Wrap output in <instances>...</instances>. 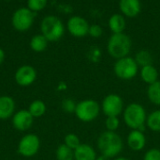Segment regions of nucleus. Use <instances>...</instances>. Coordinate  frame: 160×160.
<instances>
[{"label": "nucleus", "instance_id": "bb28decb", "mask_svg": "<svg viewBox=\"0 0 160 160\" xmlns=\"http://www.w3.org/2000/svg\"><path fill=\"white\" fill-rule=\"evenodd\" d=\"M105 126L107 131L115 132L116 129L119 127V119L118 117H107L105 121Z\"/></svg>", "mask_w": 160, "mask_h": 160}, {"label": "nucleus", "instance_id": "39448f33", "mask_svg": "<svg viewBox=\"0 0 160 160\" xmlns=\"http://www.w3.org/2000/svg\"><path fill=\"white\" fill-rule=\"evenodd\" d=\"M114 73L117 77L123 80H129L136 76L138 73V64L135 59L129 57H126L117 61L113 67Z\"/></svg>", "mask_w": 160, "mask_h": 160}, {"label": "nucleus", "instance_id": "7ed1b4c3", "mask_svg": "<svg viewBox=\"0 0 160 160\" xmlns=\"http://www.w3.org/2000/svg\"><path fill=\"white\" fill-rule=\"evenodd\" d=\"M107 48L112 58L116 59L126 58L131 49V40L124 33L112 34L108 41Z\"/></svg>", "mask_w": 160, "mask_h": 160}, {"label": "nucleus", "instance_id": "412c9836", "mask_svg": "<svg viewBox=\"0 0 160 160\" xmlns=\"http://www.w3.org/2000/svg\"><path fill=\"white\" fill-rule=\"evenodd\" d=\"M28 111L34 118H38V117H41L42 115H44V113L46 111V106L42 101L36 100L31 103Z\"/></svg>", "mask_w": 160, "mask_h": 160}, {"label": "nucleus", "instance_id": "473e14b6", "mask_svg": "<svg viewBox=\"0 0 160 160\" xmlns=\"http://www.w3.org/2000/svg\"><path fill=\"white\" fill-rule=\"evenodd\" d=\"M114 160H129L128 158H127V157H118V158H116V159Z\"/></svg>", "mask_w": 160, "mask_h": 160}, {"label": "nucleus", "instance_id": "393cba45", "mask_svg": "<svg viewBox=\"0 0 160 160\" xmlns=\"http://www.w3.org/2000/svg\"><path fill=\"white\" fill-rule=\"evenodd\" d=\"M47 5V0H27V8L33 11L38 12L42 10Z\"/></svg>", "mask_w": 160, "mask_h": 160}, {"label": "nucleus", "instance_id": "5701e85b", "mask_svg": "<svg viewBox=\"0 0 160 160\" xmlns=\"http://www.w3.org/2000/svg\"><path fill=\"white\" fill-rule=\"evenodd\" d=\"M147 126L154 132H160V110L152 112L146 119Z\"/></svg>", "mask_w": 160, "mask_h": 160}, {"label": "nucleus", "instance_id": "9b49d317", "mask_svg": "<svg viewBox=\"0 0 160 160\" xmlns=\"http://www.w3.org/2000/svg\"><path fill=\"white\" fill-rule=\"evenodd\" d=\"M37 77L36 70L29 65H23L20 67L15 74V80L18 85L26 87L31 85Z\"/></svg>", "mask_w": 160, "mask_h": 160}, {"label": "nucleus", "instance_id": "6e6552de", "mask_svg": "<svg viewBox=\"0 0 160 160\" xmlns=\"http://www.w3.org/2000/svg\"><path fill=\"white\" fill-rule=\"evenodd\" d=\"M102 111L107 117H118L124 108L123 99L117 94H109L103 99Z\"/></svg>", "mask_w": 160, "mask_h": 160}, {"label": "nucleus", "instance_id": "ddd939ff", "mask_svg": "<svg viewBox=\"0 0 160 160\" xmlns=\"http://www.w3.org/2000/svg\"><path fill=\"white\" fill-rule=\"evenodd\" d=\"M146 139L143 132L140 130H132L128 136V145L132 151H141L144 148Z\"/></svg>", "mask_w": 160, "mask_h": 160}, {"label": "nucleus", "instance_id": "20e7f679", "mask_svg": "<svg viewBox=\"0 0 160 160\" xmlns=\"http://www.w3.org/2000/svg\"><path fill=\"white\" fill-rule=\"evenodd\" d=\"M40 30L41 34L48 40V41H56L64 35L65 27L58 17L48 15L42 19L40 23Z\"/></svg>", "mask_w": 160, "mask_h": 160}, {"label": "nucleus", "instance_id": "b1692460", "mask_svg": "<svg viewBox=\"0 0 160 160\" xmlns=\"http://www.w3.org/2000/svg\"><path fill=\"white\" fill-rule=\"evenodd\" d=\"M56 158L57 160H73L74 151L66 144H61L56 150Z\"/></svg>", "mask_w": 160, "mask_h": 160}, {"label": "nucleus", "instance_id": "cd10ccee", "mask_svg": "<svg viewBox=\"0 0 160 160\" xmlns=\"http://www.w3.org/2000/svg\"><path fill=\"white\" fill-rule=\"evenodd\" d=\"M76 104L74 103L73 100L71 99H66L63 101L62 103V108L63 109L66 111V112H68V113H72V112H75V109H76Z\"/></svg>", "mask_w": 160, "mask_h": 160}, {"label": "nucleus", "instance_id": "c756f323", "mask_svg": "<svg viewBox=\"0 0 160 160\" xmlns=\"http://www.w3.org/2000/svg\"><path fill=\"white\" fill-rule=\"evenodd\" d=\"M88 34L94 38H98L102 35V28L98 25H92L89 27V32Z\"/></svg>", "mask_w": 160, "mask_h": 160}, {"label": "nucleus", "instance_id": "c85d7f7f", "mask_svg": "<svg viewBox=\"0 0 160 160\" xmlns=\"http://www.w3.org/2000/svg\"><path fill=\"white\" fill-rule=\"evenodd\" d=\"M143 160H160V150L156 148L149 150L145 154Z\"/></svg>", "mask_w": 160, "mask_h": 160}, {"label": "nucleus", "instance_id": "a878e982", "mask_svg": "<svg viewBox=\"0 0 160 160\" xmlns=\"http://www.w3.org/2000/svg\"><path fill=\"white\" fill-rule=\"evenodd\" d=\"M65 144L74 151L81 145V142H80V139L78 138V136L71 133V134H68L65 137Z\"/></svg>", "mask_w": 160, "mask_h": 160}, {"label": "nucleus", "instance_id": "9d476101", "mask_svg": "<svg viewBox=\"0 0 160 160\" xmlns=\"http://www.w3.org/2000/svg\"><path fill=\"white\" fill-rule=\"evenodd\" d=\"M68 32L77 38L84 37L89 32V24L87 21L81 16H72L68 21Z\"/></svg>", "mask_w": 160, "mask_h": 160}, {"label": "nucleus", "instance_id": "2eb2a0df", "mask_svg": "<svg viewBox=\"0 0 160 160\" xmlns=\"http://www.w3.org/2000/svg\"><path fill=\"white\" fill-rule=\"evenodd\" d=\"M15 109L14 100L9 96L0 97V120H5L12 116Z\"/></svg>", "mask_w": 160, "mask_h": 160}, {"label": "nucleus", "instance_id": "4be33fe9", "mask_svg": "<svg viewBox=\"0 0 160 160\" xmlns=\"http://www.w3.org/2000/svg\"><path fill=\"white\" fill-rule=\"evenodd\" d=\"M134 59H135L136 63L138 64V66L140 65V66H142V68L144 66L152 65V62H153L152 55L146 50H142V51L138 52Z\"/></svg>", "mask_w": 160, "mask_h": 160}, {"label": "nucleus", "instance_id": "6ab92c4d", "mask_svg": "<svg viewBox=\"0 0 160 160\" xmlns=\"http://www.w3.org/2000/svg\"><path fill=\"white\" fill-rule=\"evenodd\" d=\"M48 45V40L42 35H35L30 41V46L33 51L35 52H42L47 48Z\"/></svg>", "mask_w": 160, "mask_h": 160}, {"label": "nucleus", "instance_id": "f3484780", "mask_svg": "<svg viewBox=\"0 0 160 160\" xmlns=\"http://www.w3.org/2000/svg\"><path fill=\"white\" fill-rule=\"evenodd\" d=\"M141 77L143 80V82L151 85L158 81V70L153 65L144 66L141 70Z\"/></svg>", "mask_w": 160, "mask_h": 160}, {"label": "nucleus", "instance_id": "0eeeda50", "mask_svg": "<svg viewBox=\"0 0 160 160\" xmlns=\"http://www.w3.org/2000/svg\"><path fill=\"white\" fill-rule=\"evenodd\" d=\"M35 18V12L31 11L27 7L20 8L14 11L11 17L12 26L18 31H26L28 30L33 23Z\"/></svg>", "mask_w": 160, "mask_h": 160}, {"label": "nucleus", "instance_id": "2f4dec72", "mask_svg": "<svg viewBox=\"0 0 160 160\" xmlns=\"http://www.w3.org/2000/svg\"><path fill=\"white\" fill-rule=\"evenodd\" d=\"M96 160H111V158H109V157H105V156H100V157H97V159Z\"/></svg>", "mask_w": 160, "mask_h": 160}, {"label": "nucleus", "instance_id": "aec40b11", "mask_svg": "<svg viewBox=\"0 0 160 160\" xmlns=\"http://www.w3.org/2000/svg\"><path fill=\"white\" fill-rule=\"evenodd\" d=\"M147 95L151 103L160 106V81H157L149 85L147 90Z\"/></svg>", "mask_w": 160, "mask_h": 160}, {"label": "nucleus", "instance_id": "f8f14e48", "mask_svg": "<svg viewBox=\"0 0 160 160\" xmlns=\"http://www.w3.org/2000/svg\"><path fill=\"white\" fill-rule=\"evenodd\" d=\"M33 116L28 110H20L14 114L12 118L13 126L19 131H25L29 129L33 124Z\"/></svg>", "mask_w": 160, "mask_h": 160}, {"label": "nucleus", "instance_id": "423d86ee", "mask_svg": "<svg viewBox=\"0 0 160 160\" xmlns=\"http://www.w3.org/2000/svg\"><path fill=\"white\" fill-rule=\"evenodd\" d=\"M100 107L94 100H84L76 106L75 114L82 122L89 123L94 121L99 114Z\"/></svg>", "mask_w": 160, "mask_h": 160}, {"label": "nucleus", "instance_id": "a211bd4d", "mask_svg": "<svg viewBox=\"0 0 160 160\" xmlns=\"http://www.w3.org/2000/svg\"><path fill=\"white\" fill-rule=\"evenodd\" d=\"M109 26L113 34L123 33L126 27V20L121 14H113L109 20Z\"/></svg>", "mask_w": 160, "mask_h": 160}, {"label": "nucleus", "instance_id": "f257e3e1", "mask_svg": "<svg viewBox=\"0 0 160 160\" xmlns=\"http://www.w3.org/2000/svg\"><path fill=\"white\" fill-rule=\"evenodd\" d=\"M98 148L102 156L112 158L123 150V141L117 133L105 131L98 139Z\"/></svg>", "mask_w": 160, "mask_h": 160}, {"label": "nucleus", "instance_id": "dca6fc26", "mask_svg": "<svg viewBox=\"0 0 160 160\" xmlns=\"http://www.w3.org/2000/svg\"><path fill=\"white\" fill-rule=\"evenodd\" d=\"M75 160H96L97 155L93 147L88 144H81L74 150Z\"/></svg>", "mask_w": 160, "mask_h": 160}, {"label": "nucleus", "instance_id": "f03ea898", "mask_svg": "<svg viewBox=\"0 0 160 160\" xmlns=\"http://www.w3.org/2000/svg\"><path fill=\"white\" fill-rule=\"evenodd\" d=\"M124 121L126 124L133 130L143 132L146 122V112L143 107L140 104H130L124 111Z\"/></svg>", "mask_w": 160, "mask_h": 160}, {"label": "nucleus", "instance_id": "4468645a", "mask_svg": "<svg viewBox=\"0 0 160 160\" xmlns=\"http://www.w3.org/2000/svg\"><path fill=\"white\" fill-rule=\"evenodd\" d=\"M119 8L124 15L135 17L141 11V3L140 0H120Z\"/></svg>", "mask_w": 160, "mask_h": 160}, {"label": "nucleus", "instance_id": "1a4fd4ad", "mask_svg": "<svg viewBox=\"0 0 160 160\" xmlns=\"http://www.w3.org/2000/svg\"><path fill=\"white\" fill-rule=\"evenodd\" d=\"M39 139L37 135L28 134L25 135L19 142L18 152L25 157L35 156L39 149Z\"/></svg>", "mask_w": 160, "mask_h": 160}, {"label": "nucleus", "instance_id": "7c9ffc66", "mask_svg": "<svg viewBox=\"0 0 160 160\" xmlns=\"http://www.w3.org/2000/svg\"><path fill=\"white\" fill-rule=\"evenodd\" d=\"M5 59V52L0 48V64L4 61Z\"/></svg>", "mask_w": 160, "mask_h": 160}]
</instances>
